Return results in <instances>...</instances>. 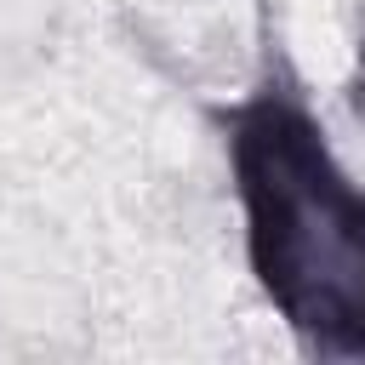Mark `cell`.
<instances>
[{"instance_id": "1", "label": "cell", "mask_w": 365, "mask_h": 365, "mask_svg": "<svg viewBox=\"0 0 365 365\" xmlns=\"http://www.w3.org/2000/svg\"><path fill=\"white\" fill-rule=\"evenodd\" d=\"M222 143L245 268L308 359H365V182L336 160L325 120L257 0V74L245 97L205 103Z\"/></svg>"}, {"instance_id": "2", "label": "cell", "mask_w": 365, "mask_h": 365, "mask_svg": "<svg viewBox=\"0 0 365 365\" xmlns=\"http://www.w3.org/2000/svg\"><path fill=\"white\" fill-rule=\"evenodd\" d=\"M348 114L359 120V131H365V6H359V34H354V74H348Z\"/></svg>"}]
</instances>
